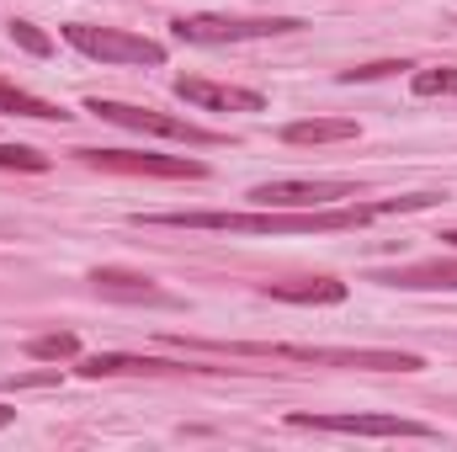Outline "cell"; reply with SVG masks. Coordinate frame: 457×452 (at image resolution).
<instances>
[{
  "label": "cell",
  "instance_id": "ac0fdd59",
  "mask_svg": "<svg viewBox=\"0 0 457 452\" xmlns=\"http://www.w3.org/2000/svg\"><path fill=\"white\" fill-rule=\"evenodd\" d=\"M0 171H48V155L27 144H0Z\"/></svg>",
  "mask_w": 457,
  "mask_h": 452
},
{
  "label": "cell",
  "instance_id": "8fae6325",
  "mask_svg": "<svg viewBox=\"0 0 457 452\" xmlns=\"http://www.w3.org/2000/svg\"><path fill=\"white\" fill-rule=\"evenodd\" d=\"M367 282H383V288H410V293H457V255H431V261L388 266V272H372Z\"/></svg>",
  "mask_w": 457,
  "mask_h": 452
},
{
  "label": "cell",
  "instance_id": "ffe728a7",
  "mask_svg": "<svg viewBox=\"0 0 457 452\" xmlns=\"http://www.w3.org/2000/svg\"><path fill=\"white\" fill-rule=\"evenodd\" d=\"M410 70L404 59H378V64H356V70H341V86H361V80H383V75H399Z\"/></svg>",
  "mask_w": 457,
  "mask_h": 452
},
{
  "label": "cell",
  "instance_id": "52a82bcc",
  "mask_svg": "<svg viewBox=\"0 0 457 452\" xmlns=\"http://www.w3.org/2000/svg\"><path fill=\"white\" fill-rule=\"evenodd\" d=\"M86 165L117 171V176H160V181H203L208 165L187 155H149V149H75Z\"/></svg>",
  "mask_w": 457,
  "mask_h": 452
},
{
  "label": "cell",
  "instance_id": "2e32d148",
  "mask_svg": "<svg viewBox=\"0 0 457 452\" xmlns=\"http://www.w3.org/2000/svg\"><path fill=\"white\" fill-rule=\"evenodd\" d=\"M32 362H75L80 356V336L75 331H54V336H32L27 340Z\"/></svg>",
  "mask_w": 457,
  "mask_h": 452
},
{
  "label": "cell",
  "instance_id": "7a4b0ae2",
  "mask_svg": "<svg viewBox=\"0 0 457 452\" xmlns=\"http://www.w3.org/2000/svg\"><path fill=\"white\" fill-rule=\"evenodd\" d=\"M203 351L228 356H282V362H309V367H356V372H420L426 362L415 351H378V346H298V340H192Z\"/></svg>",
  "mask_w": 457,
  "mask_h": 452
},
{
  "label": "cell",
  "instance_id": "e0dca14e",
  "mask_svg": "<svg viewBox=\"0 0 457 452\" xmlns=\"http://www.w3.org/2000/svg\"><path fill=\"white\" fill-rule=\"evenodd\" d=\"M415 96H457V70H415Z\"/></svg>",
  "mask_w": 457,
  "mask_h": 452
},
{
  "label": "cell",
  "instance_id": "44dd1931",
  "mask_svg": "<svg viewBox=\"0 0 457 452\" xmlns=\"http://www.w3.org/2000/svg\"><path fill=\"white\" fill-rule=\"evenodd\" d=\"M436 239H442V245H453V250H457V229H442Z\"/></svg>",
  "mask_w": 457,
  "mask_h": 452
},
{
  "label": "cell",
  "instance_id": "5b68a950",
  "mask_svg": "<svg viewBox=\"0 0 457 452\" xmlns=\"http://www.w3.org/2000/svg\"><path fill=\"white\" fill-rule=\"evenodd\" d=\"M86 113H96L102 122H117V128H133V133H154V138H181V144H224V133L192 122V117H170L154 113V107H128V102H107V96H91Z\"/></svg>",
  "mask_w": 457,
  "mask_h": 452
},
{
  "label": "cell",
  "instance_id": "4fadbf2b",
  "mask_svg": "<svg viewBox=\"0 0 457 452\" xmlns=\"http://www.w3.org/2000/svg\"><path fill=\"white\" fill-rule=\"evenodd\" d=\"M266 298L282 304H345V282L336 277H303V282H261Z\"/></svg>",
  "mask_w": 457,
  "mask_h": 452
},
{
  "label": "cell",
  "instance_id": "ba28073f",
  "mask_svg": "<svg viewBox=\"0 0 457 452\" xmlns=\"http://www.w3.org/2000/svg\"><path fill=\"white\" fill-rule=\"evenodd\" d=\"M345 197H356V181L341 176H314V181H261L250 187L255 208H336Z\"/></svg>",
  "mask_w": 457,
  "mask_h": 452
},
{
  "label": "cell",
  "instance_id": "5bb4252c",
  "mask_svg": "<svg viewBox=\"0 0 457 452\" xmlns=\"http://www.w3.org/2000/svg\"><path fill=\"white\" fill-rule=\"evenodd\" d=\"M345 138H356L351 117H309V122L282 128V144H345Z\"/></svg>",
  "mask_w": 457,
  "mask_h": 452
},
{
  "label": "cell",
  "instance_id": "6da1fadb",
  "mask_svg": "<svg viewBox=\"0 0 457 452\" xmlns=\"http://www.w3.org/2000/svg\"><path fill=\"white\" fill-rule=\"evenodd\" d=\"M388 203H336V208H261V213H138L149 229H224V234H345L383 219Z\"/></svg>",
  "mask_w": 457,
  "mask_h": 452
},
{
  "label": "cell",
  "instance_id": "7c38bea8",
  "mask_svg": "<svg viewBox=\"0 0 457 452\" xmlns=\"http://www.w3.org/2000/svg\"><path fill=\"white\" fill-rule=\"evenodd\" d=\"M176 96L192 107H219V113H261L266 96L261 91H239V86H213L203 75H176Z\"/></svg>",
  "mask_w": 457,
  "mask_h": 452
},
{
  "label": "cell",
  "instance_id": "30bf717a",
  "mask_svg": "<svg viewBox=\"0 0 457 452\" xmlns=\"http://www.w3.org/2000/svg\"><path fill=\"white\" fill-rule=\"evenodd\" d=\"M91 288H96L102 298H117V304H154V309H176V304H181L176 293H165L154 277H144V272H133V266H96V272H91Z\"/></svg>",
  "mask_w": 457,
  "mask_h": 452
},
{
  "label": "cell",
  "instance_id": "d6986e66",
  "mask_svg": "<svg viewBox=\"0 0 457 452\" xmlns=\"http://www.w3.org/2000/svg\"><path fill=\"white\" fill-rule=\"evenodd\" d=\"M11 38H16L32 59H48V54H54V38H48L43 27H32V21H11Z\"/></svg>",
  "mask_w": 457,
  "mask_h": 452
},
{
  "label": "cell",
  "instance_id": "9c48e42d",
  "mask_svg": "<svg viewBox=\"0 0 457 452\" xmlns=\"http://www.w3.org/2000/svg\"><path fill=\"white\" fill-rule=\"evenodd\" d=\"M287 426H298V431H341V437H436L426 421H404V415H309V410H293Z\"/></svg>",
  "mask_w": 457,
  "mask_h": 452
},
{
  "label": "cell",
  "instance_id": "3957f363",
  "mask_svg": "<svg viewBox=\"0 0 457 452\" xmlns=\"http://www.w3.org/2000/svg\"><path fill=\"white\" fill-rule=\"evenodd\" d=\"M298 27H303L298 16H224V11H197L170 21L181 43H250V38H282Z\"/></svg>",
  "mask_w": 457,
  "mask_h": 452
},
{
  "label": "cell",
  "instance_id": "7402d4cb",
  "mask_svg": "<svg viewBox=\"0 0 457 452\" xmlns=\"http://www.w3.org/2000/svg\"><path fill=\"white\" fill-rule=\"evenodd\" d=\"M11 421H16V410H5V405H0V426H11Z\"/></svg>",
  "mask_w": 457,
  "mask_h": 452
},
{
  "label": "cell",
  "instance_id": "8992f818",
  "mask_svg": "<svg viewBox=\"0 0 457 452\" xmlns=\"http://www.w3.org/2000/svg\"><path fill=\"white\" fill-rule=\"evenodd\" d=\"M75 372L80 378H122V372H138V378H224L239 367H208V362H170V356H133V351H91V356H75Z\"/></svg>",
  "mask_w": 457,
  "mask_h": 452
},
{
  "label": "cell",
  "instance_id": "277c9868",
  "mask_svg": "<svg viewBox=\"0 0 457 452\" xmlns=\"http://www.w3.org/2000/svg\"><path fill=\"white\" fill-rule=\"evenodd\" d=\"M70 48H80L86 59H102V64H165V43L154 38H138V32H122V27H86V21H70L59 27Z\"/></svg>",
  "mask_w": 457,
  "mask_h": 452
},
{
  "label": "cell",
  "instance_id": "9a60e30c",
  "mask_svg": "<svg viewBox=\"0 0 457 452\" xmlns=\"http://www.w3.org/2000/svg\"><path fill=\"white\" fill-rule=\"evenodd\" d=\"M0 113L37 117V122H70L75 117V113H64V107H54V102H43V96H32V91H21V86H11V80H0Z\"/></svg>",
  "mask_w": 457,
  "mask_h": 452
}]
</instances>
